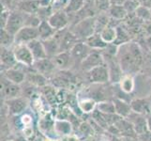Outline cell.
Segmentation results:
<instances>
[{"label":"cell","instance_id":"6da1fadb","mask_svg":"<svg viewBox=\"0 0 151 141\" xmlns=\"http://www.w3.org/2000/svg\"><path fill=\"white\" fill-rule=\"evenodd\" d=\"M126 49L118 56V61L123 70L124 74H132L140 70L143 63V55L141 49L136 43H127Z\"/></svg>","mask_w":151,"mask_h":141},{"label":"cell","instance_id":"cb8c5ba5","mask_svg":"<svg viewBox=\"0 0 151 141\" xmlns=\"http://www.w3.org/2000/svg\"><path fill=\"white\" fill-rule=\"evenodd\" d=\"M123 94H131L135 90V79L132 74H124L121 80L116 84Z\"/></svg>","mask_w":151,"mask_h":141},{"label":"cell","instance_id":"7bdbcfd3","mask_svg":"<svg viewBox=\"0 0 151 141\" xmlns=\"http://www.w3.org/2000/svg\"><path fill=\"white\" fill-rule=\"evenodd\" d=\"M147 123H148V128H149V131L151 132V113L149 115L147 116Z\"/></svg>","mask_w":151,"mask_h":141},{"label":"cell","instance_id":"603a6c76","mask_svg":"<svg viewBox=\"0 0 151 141\" xmlns=\"http://www.w3.org/2000/svg\"><path fill=\"white\" fill-rule=\"evenodd\" d=\"M55 131L58 139L65 135H69L73 134V125L70 121L66 119H55Z\"/></svg>","mask_w":151,"mask_h":141},{"label":"cell","instance_id":"7c38bea8","mask_svg":"<svg viewBox=\"0 0 151 141\" xmlns=\"http://www.w3.org/2000/svg\"><path fill=\"white\" fill-rule=\"evenodd\" d=\"M9 113L12 116H20L25 112L29 106V101L23 96L14 98L12 100L5 101Z\"/></svg>","mask_w":151,"mask_h":141},{"label":"cell","instance_id":"ba28073f","mask_svg":"<svg viewBox=\"0 0 151 141\" xmlns=\"http://www.w3.org/2000/svg\"><path fill=\"white\" fill-rule=\"evenodd\" d=\"M22 96V87L14 84L1 75V97L4 101H9Z\"/></svg>","mask_w":151,"mask_h":141},{"label":"cell","instance_id":"3957f363","mask_svg":"<svg viewBox=\"0 0 151 141\" xmlns=\"http://www.w3.org/2000/svg\"><path fill=\"white\" fill-rule=\"evenodd\" d=\"M55 118L50 112H47L40 117L38 122V128L40 134L45 137L52 139H58L55 131Z\"/></svg>","mask_w":151,"mask_h":141},{"label":"cell","instance_id":"9c48e42d","mask_svg":"<svg viewBox=\"0 0 151 141\" xmlns=\"http://www.w3.org/2000/svg\"><path fill=\"white\" fill-rule=\"evenodd\" d=\"M127 119L132 124V126L135 130V133L137 134L138 137H142L144 134H147V133L150 132L148 128L147 116L140 115L132 111L131 115L127 118Z\"/></svg>","mask_w":151,"mask_h":141},{"label":"cell","instance_id":"9a60e30c","mask_svg":"<svg viewBox=\"0 0 151 141\" xmlns=\"http://www.w3.org/2000/svg\"><path fill=\"white\" fill-rule=\"evenodd\" d=\"M47 21L56 31L65 29L70 22L68 13L65 10H59V12H53L51 16L47 19Z\"/></svg>","mask_w":151,"mask_h":141},{"label":"cell","instance_id":"8d00e7d4","mask_svg":"<svg viewBox=\"0 0 151 141\" xmlns=\"http://www.w3.org/2000/svg\"><path fill=\"white\" fill-rule=\"evenodd\" d=\"M108 18L104 15H101L100 17L96 18V33H100L103 28L108 27Z\"/></svg>","mask_w":151,"mask_h":141},{"label":"cell","instance_id":"7a4b0ae2","mask_svg":"<svg viewBox=\"0 0 151 141\" xmlns=\"http://www.w3.org/2000/svg\"><path fill=\"white\" fill-rule=\"evenodd\" d=\"M70 31L80 41L86 40L96 33V17H88L79 21Z\"/></svg>","mask_w":151,"mask_h":141},{"label":"cell","instance_id":"52a82bcc","mask_svg":"<svg viewBox=\"0 0 151 141\" xmlns=\"http://www.w3.org/2000/svg\"><path fill=\"white\" fill-rule=\"evenodd\" d=\"M12 50L19 64H22L24 67H33L35 59L27 44L14 45Z\"/></svg>","mask_w":151,"mask_h":141},{"label":"cell","instance_id":"30bf717a","mask_svg":"<svg viewBox=\"0 0 151 141\" xmlns=\"http://www.w3.org/2000/svg\"><path fill=\"white\" fill-rule=\"evenodd\" d=\"M33 68L35 71H37L40 74L45 76L47 79L53 78L56 74V71H57V68L55 67V63L50 57L40 60H36L34 62Z\"/></svg>","mask_w":151,"mask_h":141},{"label":"cell","instance_id":"ffe728a7","mask_svg":"<svg viewBox=\"0 0 151 141\" xmlns=\"http://www.w3.org/2000/svg\"><path fill=\"white\" fill-rule=\"evenodd\" d=\"M1 68L3 67L5 70L10 69V68H15L19 64L16 59H15V56L13 53V50L10 48H5V47H1Z\"/></svg>","mask_w":151,"mask_h":141},{"label":"cell","instance_id":"44dd1931","mask_svg":"<svg viewBox=\"0 0 151 141\" xmlns=\"http://www.w3.org/2000/svg\"><path fill=\"white\" fill-rule=\"evenodd\" d=\"M114 126L118 129L121 137L138 138V135L135 133V130L132 126V124L129 122L127 119L121 118L120 119H118V121L114 123Z\"/></svg>","mask_w":151,"mask_h":141},{"label":"cell","instance_id":"d6a6232c","mask_svg":"<svg viewBox=\"0 0 151 141\" xmlns=\"http://www.w3.org/2000/svg\"><path fill=\"white\" fill-rule=\"evenodd\" d=\"M109 12L111 16L116 20L124 19L128 14L127 9L122 5H112L111 8L109 9Z\"/></svg>","mask_w":151,"mask_h":141},{"label":"cell","instance_id":"1f68e13d","mask_svg":"<svg viewBox=\"0 0 151 141\" xmlns=\"http://www.w3.org/2000/svg\"><path fill=\"white\" fill-rule=\"evenodd\" d=\"M1 47L5 48H12L15 45L14 35L9 33L6 28H1Z\"/></svg>","mask_w":151,"mask_h":141},{"label":"cell","instance_id":"f6af8a7d","mask_svg":"<svg viewBox=\"0 0 151 141\" xmlns=\"http://www.w3.org/2000/svg\"><path fill=\"white\" fill-rule=\"evenodd\" d=\"M86 141H88V140H86Z\"/></svg>","mask_w":151,"mask_h":141},{"label":"cell","instance_id":"836d02e7","mask_svg":"<svg viewBox=\"0 0 151 141\" xmlns=\"http://www.w3.org/2000/svg\"><path fill=\"white\" fill-rule=\"evenodd\" d=\"M86 0H70L68 3V6L64 9L65 12L70 14V13H77L85 7Z\"/></svg>","mask_w":151,"mask_h":141},{"label":"cell","instance_id":"f1b7e54d","mask_svg":"<svg viewBox=\"0 0 151 141\" xmlns=\"http://www.w3.org/2000/svg\"><path fill=\"white\" fill-rule=\"evenodd\" d=\"M41 88L40 94L41 96H43L45 98L46 102H47L50 106H53V104H55L57 102V94H58V91L55 90V87L54 86H48L46 85Z\"/></svg>","mask_w":151,"mask_h":141},{"label":"cell","instance_id":"74e56055","mask_svg":"<svg viewBox=\"0 0 151 141\" xmlns=\"http://www.w3.org/2000/svg\"><path fill=\"white\" fill-rule=\"evenodd\" d=\"M136 15L143 20H148L151 17L150 10L147 7H139L136 9Z\"/></svg>","mask_w":151,"mask_h":141},{"label":"cell","instance_id":"8fae6325","mask_svg":"<svg viewBox=\"0 0 151 141\" xmlns=\"http://www.w3.org/2000/svg\"><path fill=\"white\" fill-rule=\"evenodd\" d=\"M15 45L18 44H27L30 41L40 39L38 27H24L15 34Z\"/></svg>","mask_w":151,"mask_h":141},{"label":"cell","instance_id":"ee69618b","mask_svg":"<svg viewBox=\"0 0 151 141\" xmlns=\"http://www.w3.org/2000/svg\"><path fill=\"white\" fill-rule=\"evenodd\" d=\"M45 141H59V139H52V138L45 137Z\"/></svg>","mask_w":151,"mask_h":141},{"label":"cell","instance_id":"7402d4cb","mask_svg":"<svg viewBox=\"0 0 151 141\" xmlns=\"http://www.w3.org/2000/svg\"><path fill=\"white\" fill-rule=\"evenodd\" d=\"M113 102L114 104V108H116V114L118 115L119 117L127 119L132 112L131 103L127 102L126 100H123L121 98L114 97L113 99Z\"/></svg>","mask_w":151,"mask_h":141},{"label":"cell","instance_id":"f546056e","mask_svg":"<svg viewBox=\"0 0 151 141\" xmlns=\"http://www.w3.org/2000/svg\"><path fill=\"white\" fill-rule=\"evenodd\" d=\"M100 34L106 43H114V41L116 39V27L108 25V27H106L101 31Z\"/></svg>","mask_w":151,"mask_h":141},{"label":"cell","instance_id":"484cf974","mask_svg":"<svg viewBox=\"0 0 151 141\" xmlns=\"http://www.w3.org/2000/svg\"><path fill=\"white\" fill-rule=\"evenodd\" d=\"M38 30H39L40 40H41L42 41L52 39L57 32V31L49 24V22L47 20L41 21L40 25L38 27Z\"/></svg>","mask_w":151,"mask_h":141},{"label":"cell","instance_id":"277c9868","mask_svg":"<svg viewBox=\"0 0 151 141\" xmlns=\"http://www.w3.org/2000/svg\"><path fill=\"white\" fill-rule=\"evenodd\" d=\"M28 14L22 10H14V12H10L9 18L8 21L6 29L9 31V33L15 36L18 31L25 27V23L28 17Z\"/></svg>","mask_w":151,"mask_h":141},{"label":"cell","instance_id":"4dcf8cb0","mask_svg":"<svg viewBox=\"0 0 151 141\" xmlns=\"http://www.w3.org/2000/svg\"><path fill=\"white\" fill-rule=\"evenodd\" d=\"M131 38H129V34L127 32V30L121 27H116V39L114 41V44L116 46H122L123 44H127L129 43Z\"/></svg>","mask_w":151,"mask_h":141},{"label":"cell","instance_id":"e575fe53","mask_svg":"<svg viewBox=\"0 0 151 141\" xmlns=\"http://www.w3.org/2000/svg\"><path fill=\"white\" fill-rule=\"evenodd\" d=\"M96 109L103 114H116V108H114L113 100L99 103Z\"/></svg>","mask_w":151,"mask_h":141},{"label":"cell","instance_id":"5bb4252c","mask_svg":"<svg viewBox=\"0 0 151 141\" xmlns=\"http://www.w3.org/2000/svg\"><path fill=\"white\" fill-rule=\"evenodd\" d=\"M101 65H105V60H104V56L102 53H100V52L96 50H93L88 55L86 59L82 62L80 67L85 72H87L88 71Z\"/></svg>","mask_w":151,"mask_h":141},{"label":"cell","instance_id":"5b68a950","mask_svg":"<svg viewBox=\"0 0 151 141\" xmlns=\"http://www.w3.org/2000/svg\"><path fill=\"white\" fill-rule=\"evenodd\" d=\"M103 56H104V60H105V64L108 68L109 74H110V83L112 85L118 84L119 81L121 80V78L124 75L123 70L118 59H116V57L113 56L103 55Z\"/></svg>","mask_w":151,"mask_h":141},{"label":"cell","instance_id":"4316f807","mask_svg":"<svg viewBox=\"0 0 151 141\" xmlns=\"http://www.w3.org/2000/svg\"><path fill=\"white\" fill-rule=\"evenodd\" d=\"M78 98V97H77ZM78 104H79V108L83 114H92L96 110L98 103L94 101L91 98H78Z\"/></svg>","mask_w":151,"mask_h":141},{"label":"cell","instance_id":"ac0fdd59","mask_svg":"<svg viewBox=\"0 0 151 141\" xmlns=\"http://www.w3.org/2000/svg\"><path fill=\"white\" fill-rule=\"evenodd\" d=\"M2 74H3L2 75L5 78H7L10 82L17 85L24 84L25 82V78H27V72L21 69H18L17 67L5 70L2 72Z\"/></svg>","mask_w":151,"mask_h":141},{"label":"cell","instance_id":"d4e9b609","mask_svg":"<svg viewBox=\"0 0 151 141\" xmlns=\"http://www.w3.org/2000/svg\"><path fill=\"white\" fill-rule=\"evenodd\" d=\"M47 81L48 79L42 74H40V72L37 71L32 72H27V78H25V82L28 83V84L32 85L38 88H40L44 86L47 85Z\"/></svg>","mask_w":151,"mask_h":141},{"label":"cell","instance_id":"d590c367","mask_svg":"<svg viewBox=\"0 0 151 141\" xmlns=\"http://www.w3.org/2000/svg\"><path fill=\"white\" fill-rule=\"evenodd\" d=\"M20 0H1V12L2 10H9L14 12L18 6H20Z\"/></svg>","mask_w":151,"mask_h":141},{"label":"cell","instance_id":"ab89813d","mask_svg":"<svg viewBox=\"0 0 151 141\" xmlns=\"http://www.w3.org/2000/svg\"><path fill=\"white\" fill-rule=\"evenodd\" d=\"M10 12H9V10H7V9L1 12V16H0V27H1V28H6Z\"/></svg>","mask_w":151,"mask_h":141},{"label":"cell","instance_id":"83f0119b","mask_svg":"<svg viewBox=\"0 0 151 141\" xmlns=\"http://www.w3.org/2000/svg\"><path fill=\"white\" fill-rule=\"evenodd\" d=\"M85 43L90 47L92 50L100 51V50H104L108 46V43H106L101 38L100 33H95L92 35L91 37L88 38Z\"/></svg>","mask_w":151,"mask_h":141},{"label":"cell","instance_id":"60d3db41","mask_svg":"<svg viewBox=\"0 0 151 141\" xmlns=\"http://www.w3.org/2000/svg\"><path fill=\"white\" fill-rule=\"evenodd\" d=\"M59 141H81L80 137L75 134H71L69 135H65L59 138Z\"/></svg>","mask_w":151,"mask_h":141},{"label":"cell","instance_id":"f35d334b","mask_svg":"<svg viewBox=\"0 0 151 141\" xmlns=\"http://www.w3.org/2000/svg\"><path fill=\"white\" fill-rule=\"evenodd\" d=\"M96 7L101 10H106L111 8V1L110 0H95Z\"/></svg>","mask_w":151,"mask_h":141},{"label":"cell","instance_id":"d6986e66","mask_svg":"<svg viewBox=\"0 0 151 141\" xmlns=\"http://www.w3.org/2000/svg\"><path fill=\"white\" fill-rule=\"evenodd\" d=\"M27 45L30 49L31 53H32L34 59H35V61L44 59H47L48 57V55L46 53L45 47L43 44V41L41 40H40V39L34 40L32 41H30V43H27Z\"/></svg>","mask_w":151,"mask_h":141},{"label":"cell","instance_id":"2e32d148","mask_svg":"<svg viewBox=\"0 0 151 141\" xmlns=\"http://www.w3.org/2000/svg\"><path fill=\"white\" fill-rule=\"evenodd\" d=\"M132 111L147 116L151 113V102L148 98H134L129 102Z\"/></svg>","mask_w":151,"mask_h":141},{"label":"cell","instance_id":"b9f144b4","mask_svg":"<svg viewBox=\"0 0 151 141\" xmlns=\"http://www.w3.org/2000/svg\"><path fill=\"white\" fill-rule=\"evenodd\" d=\"M110 1L113 5H122L123 3H125L126 0H110Z\"/></svg>","mask_w":151,"mask_h":141},{"label":"cell","instance_id":"e0dca14e","mask_svg":"<svg viewBox=\"0 0 151 141\" xmlns=\"http://www.w3.org/2000/svg\"><path fill=\"white\" fill-rule=\"evenodd\" d=\"M50 59H52L57 70L59 71H68L71 66H73V60L70 52H61Z\"/></svg>","mask_w":151,"mask_h":141},{"label":"cell","instance_id":"8992f818","mask_svg":"<svg viewBox=\"0 0 151 141\" xmlns=\"http://www.w3.org/2000/svg\"><path fill=\"white\" fill-rule=\"evenodd\" d=\"M86 81L90 84H107L110 83V74L108 68L105 65L96 67L86 72Z\"/></svg>","mask_w":151,"mask_h":141},{"label":"cell","instance_id":"4fadbf2b","mask_svg":"<svg viewBox=\"0 0 151 141\" xmlns=\"http://www.w3.org/2000/svg\"><path fill=\"white\" fill-rule=\"evenodd\" d=\"M92 51L93 50L85 41H79L78 43H76L73 46V48L70 51L72 60H73V66L76 64H79V66H81L82 62L86 59Z\"/></svg>","mask_w":151,"mask_h":141}]
</instances>
